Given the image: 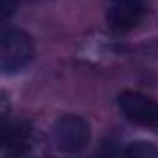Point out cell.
Returning a JSON list of instances; mask_svg holds the SVG:
<instances>
[{"label": "cell", "mask_w": 158, "mask_h": 158, "mask_svg": "<svg viewBox=\"0 0 158 158\" xmlns=\"http://www.w3.org/2000/svg\"><path fill=\"white\" fill-rule=\"evenodd\" d=\"M147 15V6L143 0H114L108 6L106 21L114 32L125 34L141 24Z\"/></svg>", "instance_id": "4"}, {"label": "cell", "mask_w": 158, "mask_h": 158, "mask_svg": "<svg viewBox=\"0 0 158 158\" xmlns=\"http://www.w3.org/2000/svg\"><path fill=\"white\" fill-rule=\"evenodd\" d=\"M117 106L121 114L136 125L143 127L158 125V102L143 93L125 89L117 95Z\"/></svg>", "instance_id": "3"}, {"label": "cell", "mask_w": 158, "mask_h": 158, "mask_svg": "<svg viewBox=\"0 0 158 158\" xmlns=\"http://www.w3.org/2000/svg\"><path fill=\"white\" fill-rule=\"evenodd\" d=\"M34 58L32 37L17 28H4L0 34V69L4 74L23 71Z\"/></svg>", "instance_id": "1"}, {"label": "cell", "mask_w": 158, "mask_h": 158, "mask_svg": "<svg viewBox=\"0 0 158 158\" xmlns=\"http://www.w3.org/2000/svg\"><path fill=\"white\" fill-rule=\"evenodd\" d=\"M34 147V130L28 123H6L0 125V154L2 156H24Z\"/></svg>", "instance_id": "5"}, {"label": "cell", "mask_w": 158, "mask_h": 158, "mask_svg": "<svg viewBox=\"0 0 158 158\" xmlns=\"http://www.w3.org/2000/svg\"><path fill=\"white\" fill-rule=\"evenodd\" d=\"M123 154L128 158H158V147L151 141H132Z\"/></svg>", "instance_id": "6"}, {"label": "cell", "mask_w": 158, "mask_h": 158, "mask_svg": "<svg viewBox=\"0 0 158 158\" xmlns=\"http://www.w3.org/2000/svg\"><path fill=\"white\" fill-rule=\"evenodd\" d=\"M17 4H19V0H0V11H2V17L8 19L10 15H13L15 10H17Z\"/></svg>", "instance_id": "7"}, {"label": "cell", "mask_w": 158, "mask_h": 158, "mask_svg": "<svg viewBox=\"0 0 158 158\" xmlns=\"http://www.w3.org/2000/svg\"><path fill=\"white\" fill-rule=\"evenodd\" d=\"M91 139L89 123L74 114L61 115L56 119L52 127V141L54 147L63 154H78L82 152Z\"/></svg>", "instance_id": "2"}]
</instances>
